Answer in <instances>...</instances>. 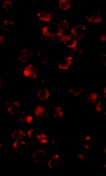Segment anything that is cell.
<instances>
[{"label":"cell","instance_id":"6da1fadb","mask_svg":"<svg viewBox=\"0 0 106 176\" xmlns=\"http://www.w3.org/2000/svg\"><path fill=\"white\" fill-rule=\"evenodd\" d=\"M70 32L73 37L77 40H82L86 35V26L83 24L79 25V26H75L71 29Z\"/></svg>","mask_w":106,"mask_h":176},{"label":"cell","instance_id":"7a4b0ae2","mask_svg":"<svg viewBox=\"0 0 106 176\" xmlns=\"http://www.w3.org/2000/svg\"><path fill=\"white\" fill-rule=\"evenodd\" d=\"M73 63V58L71 57H66L62 58L58 63V68L60 70H67Z\"/></svg>","mask_w":106,"mask_h":176},{"label":"cell","instance_id":"3957f363","mask_svg":"<svg viewBox=\"0 0 106 176\" xmlns=\"http://www.w3.org/2000/svg\"><path fill=\"white\" fill-rule=\"evenodd\" d=\"M23 74L25 77L36 78L38 75V70L33 65L29 64L25 66L23 71Z\"/></svg>","mask_w":106,"mask_h":176},{"label":"cell","instance_id":"277c9868","mask_svg":"<svg viewBox=\"0 0 106 176\" xmlns=\"http://www.w3.org/2000/svg\"><path fill=\"white\" fill-rule=\"evenodd\" d=\"M86 21L90 23H100L102 22V18L100 12L93 11L87 15Z\"/></svg>","mask_w":106,"mask_h":176},{"label":"cell","instance_id":"5b68a950","mask_svg":"<svg viewBox=\"0 0 106 176\" xmlns=\"http://www.w3.org/2000/svg\"><path fill=\"white\" fill-rule=\"evenodd\" d=\"M32 158L36 163L44 162L46 159V153L44 149L38 150L32 155Z\"/></svg>","mask_w":106,"mask_h":176},{"label":"cell","instance_id":"8992f818","mask_svg":"<svg viewBox=\"0 0 106 176\" xmlns=\"http://www.w3.org/2000/svg\"><path fill=\"white\" fill-rule=\"evenodd\" d=\"M63 43L69 48L72 49L77 47L78 40L71 35H64Z\"/></svg>","mask_w":106,"mask_h":176},{"label":"cell","instance_id":"52a82bcc","mask_svg":"<svg viewBox=\"0 0 106 176\" xmlns=\"http://www.w3.org/2000/svg\"><path fill=\"white\" fill-rule=\"evenodd\" d=\"M32 55V52L30 49H24L20 52L18 60L22 63H26L30 60Z\"/></svg>","mask_w":106,"mask_h":176},{"label":"cell","instance_id":"ba28073f","mask_svg":"<svg viewBox=\"0 0 106 176\" xmlns=\"http://www.w3.org/2000/svg\"><path fill=\"white\" fill-rule=\"evenodd\" d=\"M20 106V103L17 101L11 102L7 106V111L11 115H14L19 112Z\"/></svg>","mask_w":106,"mask_h":176},{"label":"cell","instance_id":"9c48e42d","mask_svg":"<svg viewBox=\"0 0 106 176\" xmlns=\"http://www.w3.org/2000/svg\"><path fill=\"white\" fill-rule=\"evenodd\" d=\"M37 17L40 21L42 22H50L52 19V13L46 11H41L37 13Z\"/></svg>","mask_w":106,"mask_h":176},{"label":"cell","instance_id":"30bf717a","mask_svg":"<svg viewBox=\"0 0 106 176\" xmlns=\"http://www.w3.org/2000/svg\"><path fill=\"white\" fill-rule=\"evenodd\" d=\"M38 57L42 63L46 64L49 62V53L45 49H41L38 54Z\"/></svg>","mask_w":106,"mask_h":176},{"label":"cell","instance_id":"8fae6325","mask_svg":"<svg viewBox=\"0 0 106 176\" xmlns=\"http://www.w3.org/2000/svg\"><path fill=\"white\" fill-rule=\"evenodd\" d=\"M35 114L38 118H46L47 117V111L43 106L38 105L35 108Z\"/></svg>","mask_w":106,"mask_h":176},{"label":"cell","instance_id":"7c38bea8","mask_svg":"<svg viewBox=\"0 0 106 176\" xmlns=\"http://www.w3.org/2000/svg\"><path fill=\"white\" fill-rule=\"evenodd\" d=\"M60 163V157L58 154L55 155L54 157H52L48 162V166L50 168L54 170L58 166Z\"/></svg>","mask_w":106,"mask_h":176},{"label":"cell","instance_id":"4fadbf2b","mask_svg":"<svg viewBox=\"0 0 106 176\" xmlns=\"http://www.w3.org/2000/svg\"><path fill=\"white\" fill-rule=\"evenodd\" d=\"M15 28V23L11 20H6L2 23V29L4 32H11Z\"/></svg>","mask_w":106,"mask_h":176},{"label":"cell","instance_id":"5bb4252c","mask_svg":"<svg viewBox=\"0 0 106 176\" xmlns=\"http://www.w3.org/2000/svg\"><path fill=\"white\" fill-rule=\"evenodd\" d=\"M84 146L87 149L92 150L96 148V143L90 136H87L84 140Z\"/></svg>","mask_w":106,"mask_h":176},{"label":"cell","instance_id":"9a60e30c","mask_svg":"<svg viewBox=\"0 0 106 176\" xmlns=\"http://www.w3.org/2000/svg\"><path fill=\"white\" fill-rule=\"evenodd\" d=\"M20 120L23 123L30 124L33 121V117L27 112H21L20 114Z\"/></svg>","mask_w":106,"mask_h":176},{"label":"cell","instance_id":"2e32d148","mask_svg":"<svg viewBox=\"0 0 106 176\" xmlns=\"http://www.w3.org/2000/svg\"><path fill=\"white\" fill-rule=\"evenodd\" d=\"M96 111L98 113L105 115H106V102L101 101L96 105Z\"/></svg>","mask_w":106,"mask_h":176},{"label":"cell","instance_id":"e0dca14e","mask_svg":"<svg viewBox=\"0 0 106 176\" xmlns=\"http://www.w3.org/2000/svg\"><path fill=\"white\" fill-rule=\"evenodd\" d=\"M37 95L39 99L41 100V101H45V100H46L49 98L50 93L47 89H42L38 92Z\"/></svg>","mask_w":106,"mask_h":176},{"label":"cell","instance_id":"ac0fdd59","mask_svg":"<svg viewBox=\"0 0 106 176\" xmlns=\"http://www.w3.org/2000/svg\"><path fill=\"white\" fill-rule=\"evenodd\" d=\"M69 28V22L64 20L63 21H61L58 24V30L59 32L63 33L64 30L67 29Z\"/></svg>","mask_w":106,"mask_h":176},{"label":"cell","instance_id":"d6986e66","mask_svg":"<svg viewBox=\"0 0 106 176\" xmlns=\"http://www.w3.org/2000/svg\"><path fill=\"white\" fill-rule=\"evenodd\" d=\"M58 5L61 9L66 11L70 8V5H71V2H70V0H60Z\"/></svg>","mask_w":106,"mask_h":176},{"label":"cell","instance_id":"ffe728a7","mask_svg":"<svg viewBox=\"0 0 106 176\" xmlns=\"http://www.w3.org/2000/svg\"><path fill=\"white\" fill-rule=\"evenodd\" d=\"M52 38L54 41L56 42V43H61V42H63L64 41V35L62 32H58L54 33V35L52 37Z\"/></svg>","mask_w":106,"mask_h":176},{"label":"cell","instance_id":"44dd1931","mask_svg":"<svg viewBox=\"0 0 106 176\" xmlns=\"http://www.w3.org/2000/svg\"><path fill=\"white\" fill-rule=\"evenodd\" d=\"M42 34L46 39L52 38L54 35V33L50 31V28L48 26H45L42 29Z\"/></svg>","mask_w":106,"mask_h":176},{"label":"cell","instance_id":"7402d4cb","mask_svg":"<svg viewBox=\"0 0 106 176\" xmlns=\"http://www.w3.org/2000/svg\"><path fill=\"white\" fill-rule=\"evenodd\" d=\"M25 136H26V134L24 133L23 132V131H22V130H18V131H15L12 134V137H13V139H14L15 140H21Z\"/></svg>","mask_w":106,"mask_h":176},{"label":"cell","instance_id":"603a6c76","mask_svg":"<svg viewBox=\"0 0 106 176\" xmlns=\"http://www.w3.org/2000/svg\"><path fill=\"white\" fill-rule=\"evenodd\" d=\"M53 115H54V117L57 119L62 118L64 115V114L61 107L59 106L55 107L54 111H53Z\"/></svg>","mask_w":106,"mask_h":176},{"label":"cell","instance_id":"cb8c5ba5","mask_svg":"<svg viewBox=\"0 0 106 176\" xmlns=\"http://www.w3.org/2000/svg\"><path fill=\"white\" fill-rule=\"evenodd\" d=\"M37 139L40 143L46 144L47 143V137L45 133L38 134L37 135Z\"/></svg>","mask_w":106,"mask_h":176},{"label":"cell","instance_id":"d4e9b609","mask_svg":"<svg viewBox=\"0 0 106 176\" xmlns=\"http://www.w3.org/2000/svg\"><path fill=\"white\" fill-rule=\"evenodd\" d=\"M12 3L11 1H6L3 3V8L6 12H9L12 9Z\"/></svg>","mask_w":106,"mask_h":176},{"label":"cell","instance_id":"484cf974","mask_svg":"<svg viewBox=\"0 0 106 176\" xmlns=\"http://www.w3.org/2000/svg\"><path fill=\"white\" fill-rule=\"evenodd\" d=\"M98 98V95L95 93H92L89 95L87 99V102L88 103H95Z\"/></svg>","mask_w":106,"mask_h":176},{"label":"cell","instance_id":"4316f807","mask_svg":"<svg viewBox=\"0 0 106 176\" xmlns=\"http://www.w3.org/2000/svg\"><path fill=\"white\" fill-rule=\"evenodd\" d=\"M69 92L74 96H78L79 94H81V93L83 92V89L82 88H79V89L70 88L69 89Z\"/></svg>","mask_w":106,"mask_h":176},{"label":"cell","instance_id":"83f0119b","mask_svg":"<svg viewBox=\"0 0 106 176\" xmlns=\"http://www.w3.org/2000/svg\"><path fill=\"white\" fill-rule=\"evenodd\" d=\"M70 52H71V54L72 55V56H73V57H77L79 55L81 54V53L83 52V51H82L81 49L76 47V48L72 49L71 50V51H70Z\"/></svg>","mask_w":106,"mask_h":176},{"label":"cell","instance_id":"f1b7e54d","mask_svg":"<svg viewBox=\"0 0 106 176\" xmlns=\"http://www.w3.org/2000/svg\"><path fill=\"white\" fill-rule=\"evenodd\" d=\"M19 141H20L19 140H15L12 145V148L14 151H18L19 149V146H20Z\"/></svg>","mask_w":106,"mask_h":176},{"label":"cell","instance_id":"f546056e","mask_svg":"<svg viewBox=\"0 0 106 176\" xmlns=\"http://www.w3.org/2000/svg\"><path fill=\"white\" fill-rule=\"evenodd\" d=\"M6 36L3 34H1V36H0V43L2 46H4L6 45Z\"/></svg>","mask_w":106,"mask_h":176},{"label":"cell","instance_id":"4dcf8cb0","mask_svg":"<svg viewBox=\"0 0 106 176\" xmlns=\"http://www.w3.org/2000/svg\"><path fill=\"white\" fill-rule=\"evenodd\" d=\"M100 61H101V63L106 66V54H103L101 57V58H100Z\"/></svg>","mask_w":106,"mask_h":176},{"label":"cell","instance_id":"1f68e13d","mask_svg":"<svg viewBox=\"0 0 106 176\" xmlns=\"http://www.w3.org/2000/svg\"><path fill=\"white\" fill-rule=\"evenodd\" d=\"M34 131H35V130L33 129H30V130H29L28 131L27 136H28V137L29 139H30L32 137V134H33V133L34 132Z\"/></svg>","mask_w":106,"mask_h":176},{"label":"cell","instance_id":"d6a6232c","mask_svg":"<svg viewBox=\"0 0 106 176\" xmlns=\"http://www.w3.org/2000/svg\"><path fill=\"white\" fill-rule=\"evenodd\" d=\"M100 40L103 43H106V34H102L100 35Z\"/></svg>","mask_w":106,"mask_h":176},{"label":"cell","instance_id":"836d02e7","mask_svg":"<svg viewBox=\"0 0 106 176\" xmlns=\"http://www.w3.org/2000/svg\"><path fill=\"white\" fill-rule=\"evenodd\" d=\"M78 158H79V160H83V159L84 158V156L81 154H79L78 155Z\"/></svg>","mask_w":106,"mask_h":176},{"label":"cell","instance_id":"e575fe53","mask_svg":"<svg viewBox=\"0 0 106 176\" xmlns=\"http://www.w3.org/2000/svg\"><path fill=\"white\" fill-rule=\"evenodd\" d=\"M103 92H104V98L106 99V87H105V88H104Z\"/></svg>","mask_w":106,"mask_h":176},{"label":"cell","instance_id":"d590c367","mask_svg":"<svg viewBox=\"0 0 106 176\" xmlns=\"http://www.w3.org/2000/svg\"><path fill=\"white\" fill-rule=\"evenodd\" d=\"M104 153H106V145H105V147H104Z\"/></svg>","mask_w":106,"mask_h":176}]
</instances>
